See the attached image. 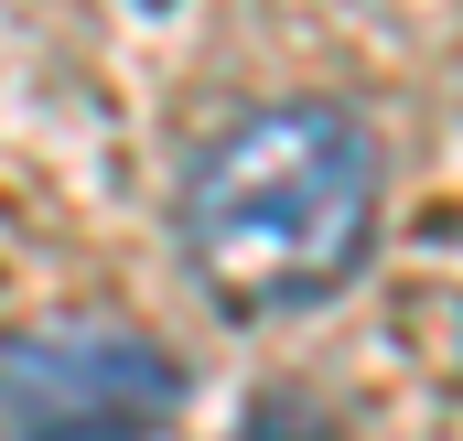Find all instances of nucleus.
Here are the masks:
<instances>
[{"mask_svg":"<svg viewBox=\"0 0 463 441\" xmlns=\"http://www.w3.org/2000/svg\"><path fill=\"white\" fill-rule=\"evenodd\" d=\"M377 205L388 151L345 98H259L216 140H194L173 183V237L227 324H291L366 269Z\"/></svg>","mask_w":463,"mask_h":441,"instance_id":"nucleus-1","label":"nucleus"},{"mask_svg":"<svg viewBox=\"0 0 463 441\" xmlns=\"http://www.w3.org/2000/svg\"><path fill=\"white\" fill-rule=\"evenodd\" d=\"M184 409V355L140 324L65 313L0 333V441H162Z\"/></svg>","mask_w":463,"mask_h":441,"instance_id":"nucleus-2","label":"nucleus"}]
</instances>
